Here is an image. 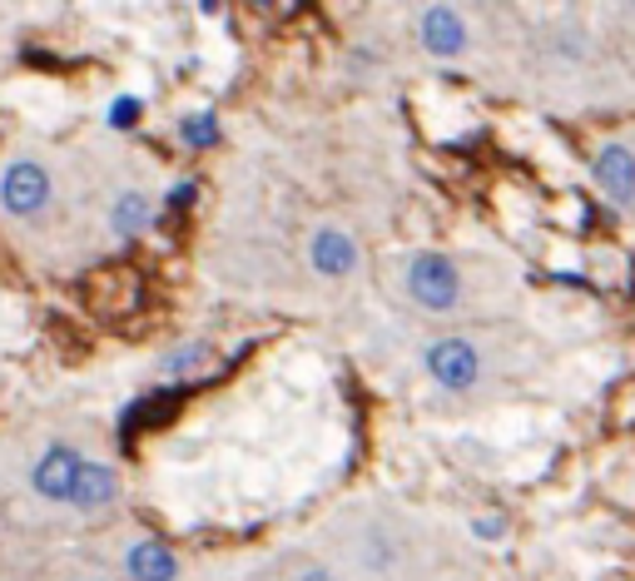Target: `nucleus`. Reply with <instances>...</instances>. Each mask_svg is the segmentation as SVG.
I'll list each match as a JSON object with an SVG mask.
<instances>
[{
    "instance_id": "dca6fc26",
    "label": "nucleus",
    "mask_w": 635,
    "mask_h": 581,
    "mask_svg": "<svg viewBox=\"0 0 635 581\" xmlns=\"http://www.w3.org/2000/svg\"><path fill=\"white\" fill-rule=\"evenodd\" d=\"M189 200H194V184H184V190L169 194V204H174V209H179V204H189Z\"/></svg>"
},
{
    "instance_id": "f03ea898",
    "label": "nucleus",
    "mask_w": 635,
    "mask_h": 581,
    "mask_svg": "<svg viewBox=\"0 0 635 581\" xmlns=\"http://www.w3.org/2000/svg\"><path fill=\"white\" fill-rule=\"evenodd\" d=\"M55 200V180L40 160H10L0 174V209L10 219H40Z\"/></svg>"
},
{
    "instance_id": "4468645a",
    "label": "nucleus",
    "mask_w": 635,
    "mask_h": 581,
    "mask_svg": "<svg viewBox=\"0 0 635 581\" xmlns=\"http://www.w3.org/2000/svg\"><path fill=\"white\" fill-rule=\"evenodd\" d=\"M139 115H144V105H139L134 95H119L115 110H109V125H115V130H129V125H139Z\"/></svg>"
},
{
    "instance_id": "1a4fd4ad",
    "label": "nucleus",
    "mask_w": 635,
    "mask_h": 581,
    "mask_svg": "<svg viewBox=\"0 0 635 581\" xmlns=\"http://www.w3.org/2000/svg\"><path fill=\"white\" fill-rule=\"evenodd\" d=\"M125 571L134 581H174L179 577V557L164 541H134L125 557Z\"/></svg>"
},
{
    "instance_id": "f257e3e1",
    "label": "nucleus",
    "mask_w": 635,
    "mask_h": 581,
    "mask_svg": "<svg viewBox=\"0 0 635 581\" xmlns=\"http://www.w3.org/2000/svg\"><path fill=\"white\" fill-rule=\"evenodd\" d=\"M407 293L412 303H422L427 313H452L462 309V269H456L446 254H412L407 259Z\"/></svg>"
},
{
    "instance_id": "20e7f679",
    "label": "nucleus",
    "mask_w": 635,
    "mask_h": 581,
    "mask_svg": "<svg viewBox=\"0 0 635 581\" xmlns=\"http://www.w3.org/2000/svg\"><path fill=\"white\" fill-rule=\"evenodd\" d=\"M417 41H422L427 55H437V61H456V55L466 51V15L456 11V6H427L422 15H417Z\"/></svg>"
},
{
    "instance_id": "f8f14e48",
    "label": "nucleus",
    "mask_w": 635,
    "mask_h": 581,
    "mask_svg": "<svg viewBox=\"0 0 635 581\" xmlns=\"http://www.w3.org/2000/svg\"><path fill=\"white\" fill-rule=\"evenodd\" d=\"M179 135H184V144H194V150H208V144H218V115H184Z\"/></svg>"
},
{
    "instance_id": "ddd939ff",
    "label": "nucleus",
    "mask_w": 635,
    "mask_h": 581,
    "mask_svg": "<svg viewBox=\"0 0 635 581\" xmlns=\"http://www.w3.org/2000/svg\"><path fill=\"white\" fill-rule=\"evenodd\" d=\"M174 392H154V398H144V402H134V408H129V418H125V428H154V418H164V412H174Z\"/></svg>"
},
{
    "instance_id": "7ed1b4c3",
    "label": "nucleus",
    "mask_w": 635,
    "mask_h": 581,
    "mask_svg": "<svg viewBox=\"0 0 635 581\" xmlns=\"http://www.w3.org/2000/svg\"><path fill=\"white\" fill-rule=\"evenodd\" d=\"M422 363H427V373H432L446 392H472L476 378H482V353H476V343L472 338H456V333L427 343Z\"/></svg>"
},
{
    "instance_id": "6e6552de",
    "label": "nucleus",
    "mask_w": 635,
    "mask_h": 581,
    "mask_svg": "<svg viewBox=\"0 0 635 581\" xmlns=\"http://www.w3.org/2000/svg\"><path fill=\"white\" fill-rule=\"evenodd\" d=\"M119 497V472L109 462H79V477H75V492H69V507L79 512H99Z\"/></svg>"
},
{
    "instance_id": "39448f33",
    "label": "nucleus",
    "mask_w": 635,
    "mask_h": 581,
    "mask_svg": "<svg viewBox=\"0 0 635 581\" xmlns=\"http://www.w3.org/2000/svg\"><path fill=\"white\" fill-rule=\"evenodd\" d=\"M308 263H313L323 279H353L357 263H363V249H357V239L343 224H323V229H313V239H308Z\"/></svg>"
},
{
    "instance_id": "f3484780",
    "label": "nucleus",
    "mask_w": 635,
    "mask_h": 581,
    "mask_svg": "<svg viewBox=\"0 0 635 581\" xmlns=\"http://www.w3.org/2000/svg\"><path fill=\"white\" fill-rule=\"evenodd\" d=\"M298 581H337V577H333V571H323V567H313V571H303Z\"/></svg>"
},
{
    "instance_id": "2eb2a0df",
    "label": "nucleus",
    "mask_w": 635,
    "mask_h": 581,
    "mask_svg": "<svg viewBox=\"0 0 635 581\" xmlns=\"http://www.w3.org/2000/svg\"><path fill=\"white\" fill-rule=\"evenodd\" d=\"M476 537H486V541L502 537V517H482V521H476Z\"/></svg>"
},
{
    "instance_id": "0eeeda50",
    "label": "nucleus",
    "mask_w": 635,
    "mask_h": 581,
    "mask_svg": "<svg viewBox=\"0 0 635 581\" xmlns=\"http://www.w3.org/2000/svg\"><path fill=\"white\" fill-rule=\"evenodd\" d=\"M79 452L69 448V442H55V448H45V458L35 462V472H30V482H35L40 497L50 502H69V492H75V477H79Z\"/></svg>"
},
{
    "instance_id": "9d476101",
    "label": "nucleus",
    "mask_w": 635,
    "mask_h": 581,
    "mask_svg": "<svg viewBox=\"0 0 635 581\" xmlns=\"http://www.w3.org/2000/svg\"><path fill=\"white\" fill-rule=\"evenodd\" d=\"M208 363H214V348H208L204 338H194V343H179V348H169L164 358H159V373H164V378L189 383L194 373H204Z\"/></svg>"
},
{
    "instance_id": "9b49d317",
    "label": "nucleus",
    "mask_w": 635,
    "mask_h": 581,
    "mask_svg": "<svg viewBox=\"0 0 635 581\" xmlns=\"http://www.w3.org/2000/svg\"><path fill=\"white\" fill-rule=\"evenodd\" d=\"M149 224H154V200H149L144 190L119 194V204H115V229L125 234V239H134V234H144Z\"/></svg>"
},
{
    "instance_id": "423d86ee",
    "label": "nucleus",
    "mask_w": 635,
    "mask_h": 581,
    "mask_svg": "<svg viewBox=\"0 0 635 581\" xmlns=\"http://www.w3.org/2000/svg\"><path fill=\"white\" fill-rule=\"evenodd\" d=\"M591 180L601 184V194L615 204V209H631L635 204V150L621 140H611L591 160Z\"/></svg>"
}]
</instances>
